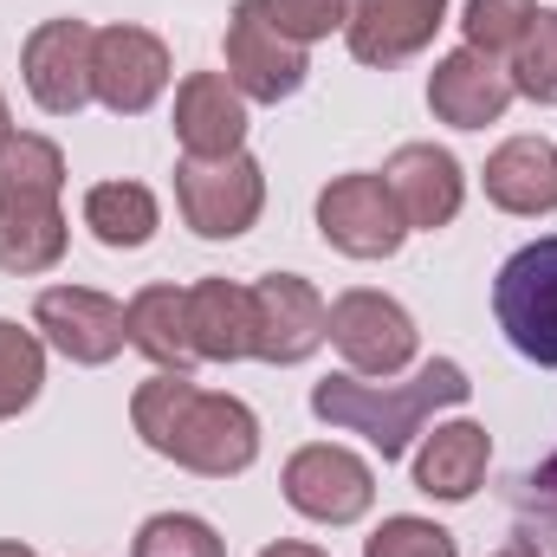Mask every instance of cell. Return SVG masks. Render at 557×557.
Here are the masks:
<instances>
[{
    "instance_id": "6da1fadb",
    "label": "cell",
    "mask_w": 557,
    "mask_h": 557,
    "mask_svg": "<svg viewBox=\"0 0 557 557\" xmlns=\"http://www.w3.org/2000/svg\"><path fill=\"white\" fill-rule=\"evenodd\" d=\"M131 421L149 454H162L201 480H234L260 460V416L240 396H208L169 370L131 396Z\"/></svg>"
},
{
    "instance_id": "7a4b0ae2",
    "label": "cell",
    "mask_w": 557,
    "mask_h": 557,
    "mask_svg": "<svg viewBox=\"0 0 557 557\" xmlns=\"http://www.w3.org/2000/svg\"><path fill=\"white\" fill-rule=\"evenodd\" d=\"M473 396V383H467V370L454 363V357H434V363H421L409 383H363V376H324L318 389H311V416L331 421V428H350V434H363L383 460H403L409 447H416L421 421L434 416V409H460Z\"/></svg>"
},
{
    "instance_id": "3957f363",
    "label": "cell",
    "mask_w": 557,
    "mask_h": 557,
    "mask_svg": "<svg viewBox=\"0 0 557 557\" xmlns=\"http://www.w3.org/2000/svg\"><path fill=\"white\" fill-rule=\"evenodd\" d=\"M175 208H182V221L201 240H240L260 221V208H267V169L247 149L221 156V162L182 156L175 162Z\"/></svg>"
},
{
    "instance_id": "277c9868",
    "label": "cell",
    "mask_w": 557,
    "mask_h": 557,
    "mask_svg": "<svg viewBox=\"0 0 557 557\" xmlns=\"http://www.w3.org/2000/svg\"><path fill=\"white\" fill-rule=\"evenodd\" d=\"M493 318L506 331V344L532 363L557 370V234L519 247L499 278H493Z\"/></svg>"
},
{
    "instance_id": "5b68a950",
    "label": "cell",
    "mask_w": 557,
    "mask_h": 557,
    "mask_svg": "<svg viewBox=\"0 0 557 557\" xmlns=\"http://www.w3.org/2000/svg\"><path fill=\"white\" fill-rule=\"evenodd\" d=\"M324 331H331V344L344 350L350 376H396V370L416 363V344H421L416 318H409L389 292H370V285L337 292L331 311H324Z\"/></svg>"
},
{
    "instance_id": "8992f818",
    "label": "cell",
    "mask_w": 557,
    "mask_h": 557,
    "mask_svg": "<svg viewBox=\"0 0 557 557\" xmlns=\"http://www.w3.org/2000/svg\"><path fill=\"white\" fill-rule=\"evenodd\" d=\"M278 486H285V506L305 512L311 525H357V519L376 506V473H370V460H357L350 447H331V441L298 447V454L285 460Z\"/></svg>"
},
{
    "instance_id": "52a82bcc",
    "label": "cell",
    "mask_w": 557,
    "mask_h": 557,
    "mask_svg": "<svg viewBox=\"0 0 557 557\" xmlns=\"http://www.w3.org/2000/svg\"><path fill=\"white\" fill-rule=\"evenodd\" d=\"M318 234L350 260H389L409 240V221L383 175H331L318 195Z\"/></svg>"
},
{
    "instance_id": "ba28073f",
    "label": "cell",
    "mask_w": 557,
    "mask_h": 557,
    "mask_svg": "<svg viewBox=\"0 0 557 557\" xmlns=\"http://www.w3.org/2000/svg\"><path fill=\"white\" fill-rule=\"evenodd\" d=\"M91 39H98V26H85V20H39L33 33H26V46H20V72H26V91H33V104L39 111H52V117H78L85 104H91Z\"/></svg>"
},
{
    "instance_id": "9c48e42d",
    "label": "cell",
    "mask_w": 557,
    "mask_h": 557,
    "mask_svg": "<svg viewBox=\"0 0 557 557\" xmlns=\"http://www.w3.org/2000/svg\"><path fill=\"white\" fill-rule=\"evenodd\" d=\"M305 72H311L305 46H292L278 33L260 13V0H234V13H227V78H234V91L253 98V104H278L305 85Z\"/></svg>"
},
{
    "instance_id": "30bf717a",
    "label": "cell",
    "mask_w": 557,
    "mask_h": 557,
    "mask_svg": "<svg viewBox=\"0 0 557 557\" xmlns=\"http://www.w3.org/2000/svg\"><path fill=\"white\" fill-rule=\"evenodd\" d=\"M169 85V46L149 26H98L91 39V98L117 117H143Z\"/></svg>"
},
{
    "instance_id": "8fae6325",
    "label": "cell",
    "mask_w": 557,
    "mask_h": 557,
    "mask_svg": "<svg viewBox=\"0 0 557 557\" xmlns=\"http://www.w3.org/2000/svg\"><path fill=\"white\" fill-rule=\"evenodd\" d=\"M33 331H39L59 357L85 363V370L111 363V357L131 344V331H124V305L104 298V292H91V285H52V292H39V305H33Z\"/></svg>"
},
{
    "instance_id": "7c38bea8",
    "label": "cell",
    "mask_w": 557,
    "mask_h": 557,
    "mask_svg": "<svg viewBox=\"0 0 557 557\" xmlns=\"http://www.w3.org/2000/svg\"><path fill=\"white\" fill-rule=\"evenodd\" d=\"M253 292V357L260 363H305L331 331H324V298H318V285L298 273H267L247 285Z\"/></svg>"
},
{
    "instance_id": "4fadbf2b",
    "label": "cell",
    "mask_w": 557,
    "mask_h": 557,
    "mask_svg": "<svg viewBox=\"0 0 557 557\" xmlns=\"http://www.w3.org/2000/svg\"><path fill=\"white\" fill-rule=\"evenodd\" d=\"M447 20V0H350V20H344V39H350V59L357 65H403L434 46Z\"/></svg>"
},
{
    "instance_id": "5bb4252c",
    "label": "cell",
    "mask_w": 557,
    "mask_h": 557,
    "mask_svg": "<svg viewBox=\"0 0 557 557\" xmlns=\"http://www.w3.org/2000/svg\"><path fill=\"white\" fill-rule=\"evenodd\" d=\"M383 182H389V195H396L409 234H441V227L460 214V201H467V175H460V162H454L441 143H403V149L389 156Z\"/></svg>"
},
{
    "instance_id": "9a60e30c",
    "label": "cell",
    "mask_w": 557,
    "mask_h": 557,
    "mask_svg": "<svg viewBox=\"0 0 557 557\" xmlns=\"http://www.w3.org/2000/svg\"><path fill=\"white\" fill-rule=\"evenodd\" d=\"M512 98H519V91H512L506 65L486 59V52H473V46L447 52V59L428 72V111H434L441 124H454V131H486V124H499Z\"/></svg>"
},
{
    "instance_id": "2e32d148",
    "label": "cell",
    "mask_w": 557,
    "mask_h": 557,
    "mask_svg": "<svg viewBox=\"0 0 557 557\" xmlns=\"http://www.w3.org/2000/svg\"><path fill=\"white\" fill-rule=\"evenodd\" d=\"M175 143L195 162H221L240 156L247 143V98L234 91L227 72H188L175 91Z\"/></svg>"
},
{
    "instance_id": "e0dca14e",
    "label": "cell",
    "mask_w": 557,
    "mask_h": 557,
    "mask_svg": "<svg viewBox=\"0 0 557 557\" xmlns=\"http://www.w3.org/2000/svg\"><path fill=\"white\" fill-rule=\"evenodd\" d=\"M486 460H493V441L480 421H441L416 447V493L441 499V506H460L480 493Z\"/></svg>"
},
{
    "instance_id": "ac0fdd59",
    "label": "cell",
    "mask_w": 557,
    "mask_h": 557,
    "mask_svg": "<svg viewBox=\"0 0 557 557\" xmlns=\"http://www.w3.org/2000/svg\"><path fill=\"white\" fill-rule=\"evenodd\" d=\"M486 201L506 214H557V143L545 137H512L499 143L480 169Z\"/></svg>"
},
{
    "instance_id": "d6986e66",
    "label": "cell",
    "mask_w": 557,
    "mask_h": 557,
    "mask_svg": "<svg viewBox=\"0 0 557 557\" xmlns=\"http://www.w3.org/2000/svg\"><path fill=\"white\" fill-rule=\"evenodd\" d=\"M188 331H195L201 363L253 357V292L234 278H195L188 285Z\"/></svg>"
},
{
    "instance_id": "ffe728a7",
    "label": "cell",
    "mask_w": 557,
    "mask_h": 557,
    "mask_svg": "<svg viewBox=\"0 0 557 557\" xmlns=\"http://www.w3.org/2000/svg\"><path fill=\"white\" fill-rule=\"evenodd\" d=\"M124 331L143 357L169 376H188L195 357V331H188V285H143L137 298L124 305Z\"/></svg>"
},
{
    "instance_id": "44dd1931",
    "label": "cell",
    "mask_w": 557,
    "mask_h": 557,
    "mask_svg": "<svg viewBox=\"0 0 557 557\" xmlns=\"http://www.w3.org/2000/svg\"><path fill=\"white\" fill-rule=\"evenodd\" d=\"M65 188V156L52 137L13 131L0 143V208H59Z\"/></svg>"
},
{
    "instance_id": "7402d4cb",
    "label": "cell",
    "mask_w": 557,
    "mask_h": 557,
    "mask_svg": "<svg viewBox=\"0 0 557 557\" xmlns=\"http://www.w3.org/2000/svg\"><path fill=\"white\" fill-rule=\"evenodd\" d=\"M65 208H0V273H52L65 260Z\"/></svg>"
},
{
    "instance_id": "603a6c76",
    "label": "cell",
    "mask_w": 557,
    "mask_h": 557,
    "mask_svg": "<svg viewBox=\"0 0 557 557\" xmlns=\"http://www.w3.org/2000/svg\"><path fill=\"white\" fill-rule=\"evenodd\" d=\"M85 227H91L104 247L131 253V247H149V240H156L162 208H156V195H149L143 182H98V188L85 195Z\"/></svg>"
},
{
    "instance_id": "cb8c5ba5",
    "label": "cell",
    "mask_w": 557,
    "mask_h": 557,
    "mask_svg": "<svg viewBox=\"0 0 557 557\" xmlns=\"http://www.w3.org/2000/svg\"><path fill=\"white\" fill-rule=\"evenodd\" d=\"M39 383H46V337L26 331L20 318H0V421L33 409Z\"/></svg>"
},
{
    "instance_id": "d4e9b609",
    "label": "cell",
    "mask_w": 557,
    "mask_h": 557,
    "mask_svg": "<svg viewBox=\"0 0 557 557\" xmlns=\"http://www.w3.org/2000/svg\"><path fill=\"white\" fill-rule=\"evenodd\" d=\"M506 78H512L519 98H532V104H557V7L552 13L539 7V20L525 26V39L512 46Z\"/></svg>"
},
{
    "instance_id": "484cf974",
    "label": "cell",
    "mask_w": 557,
    "mask_h": 557,
    "mask_svg": "<svg viewBox=\"0 0 557 557\" xmlns=\"http://www.w3.org/2000/svg\"><path fill=\"white\" fill-rule=\"evenodd\" d=\"M131 557H227V545L195 512H156V519H143V532L131 539Z\"/></svg>"
},
{
    "instance_id": "4316f807",
    "label": "cell",
    "mask_w": 557,
    "mask_h": 557,
    "mask_svg": "<svg viewBox=\"0 0 557 557\" xmlns=\"http://www.w3.org/2000/svg\"><path fill=\"white\" fill-rule=\"evenodd\" d=\"M532 20H539V0H467V13H460L467 46H473V52H486V59L512 52V46L525 39V26H532Z\"/></svg>"
},
{
    "instance_id": "83f0119b",
    "label": "cell",
    "mask_w": 557,
    "mask_h": 557,
    "mask_svg": "<svg viewBox=\"0 0 557 557\" xmlns=\"http://www.w3.org/2000/svg\"><path fill=\"white\" fill-rule=\"evenodd\" d=\"M363 557H460V552H454V532L447 525L416 519V512H396V519H383L363 539Z\"/></svg>"
},
{
    "instance_id": "f1b7e54d",
    "label": "cell",
    "mask_w": 557,
    "mask_h": 557,
    "mask_svg": "<svg viewBox=\"0 0 557 557\" xmlns=\"http://www.w3.org/2000/svg\"><path fill=\"white\" fill-rule=\"evenodd\" d=\"M260 13L292 46H311V39H331L350 20V0H260Z\"/></svg>"
},
{
    "instance_id": "f546056e",
    "label": "cell",
    "mask_w": 557,
    "mask_h": 557,
    "mask_svg": "<svg viewBox=\"0 0 557 557\" xmlns=\"http://www.w3.org/2000/svg\"><path fill=\"white\" fill-rule=\"evenodd\" d=\"M512 506H519V519H525V525L539 519V525H552V532H557V454L545 460V467H532V473L519 480Z\"/></svg>"
},
{
    "instance_id": "4dcf8cb0",
    "label": "cell",
    "mask_w": 557,
    "mask_h": 557,
    "mask_svg": "<svg viewBox=\"0 0 557 557\" xmlns=\"http://www.w3.org/2000/svg\"><path fill=\"white\" fill-rule=\"evenodd\" d=\"M260 557H331V552H318V545H298V539H278V545H267Z\"/></svg>"
},
{
    "instance_id": "1f68e13d",
    "label": "cell",
    "mask_w": 557,
    "mask_h": 557,
    "mask_svg": "<svg viewBox=\"0 0 557 557\" xmlns=\"http://www.w3.org/2000/svg\"><path fill=\"white\" fill-rule=\"evenodd\" d=\"M493 557H545V552H539L532 539H512V545H499V552H493Z\"/></svg>"
},
{
    "instance_id": "d6a6232c",
    "label": "cell",
    "mask_w": 557,
    "mask_h": 557,
    "mask_svg": "<svg viewBox=\"0 0 557 557\" xmlns=\"http://www.w3.org/2000/svg\"><path fill=\"white\" fill-rule=\"evenodd\" d=\"M0 557H39L33 545H20V539H0Z\"/></svg>"
},
{
    "instance_id": "836d02e7",
    "label": "cell",
    "mask_w": 557,
    "mask_h": 557,
    "mask_svg": "<svg viewBox=\"0 0 557 557\" xmlns=\"http://www.w3.org/2000/svg\"><path fill=\"white\" fill-rule=\"evenodd\" d=\"M13 137V117H7V98H0V143Z\"/></svg>"
}]
</instances>
